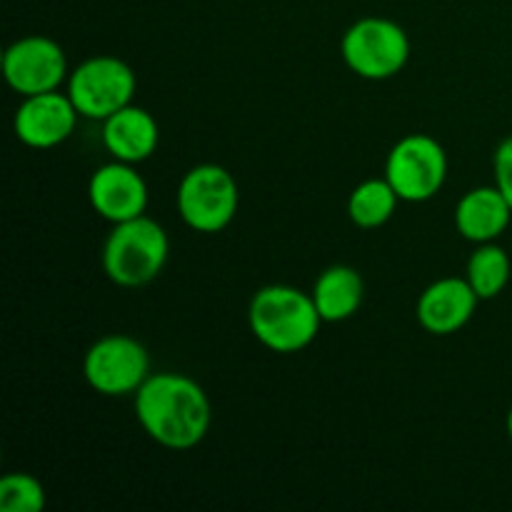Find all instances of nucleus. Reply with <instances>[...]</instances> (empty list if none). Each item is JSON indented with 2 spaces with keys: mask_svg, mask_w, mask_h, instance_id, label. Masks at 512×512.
<instances>
[{
  "mask_svg": "<svg viewBox=\"0 0 512 512\" xmlns=\"http://www.w3.org/2000/svg\"><path fill=\"white\" fill-rule=\"evenodd\" d=\"M135 415L145 433L168 450L195 448L208 435L210 400L193 378L150 375L135 393Z\"/></svg>",
  "mask_w": 512,
  "mask_h": 512,
  "instance_id": "f257e3e1",
  "label": "nucleus"
},
{
  "mask_svg": "<svg viewBox=\"0 0 512 512\" xmlns=\"http://www.w3.org/2000/svg\"><path fill=\"white\" fill-rule=\"evenodd\" d=\"M250 330L273 353H300L315 338L323 318L313 295L290 285H268L258 290L248 310Z\"/></svg>",
  "mask_w": 512,
  "mask_h": 512,
  "instance_id": "f03ea898",
  "label": "nucleus"
},
{
  "mask_svg": "<svg viewBox=\"0 0 512 512\" xmlns=\"http://www.w3.org/2000/svg\"><path fill=\"white\" fill-rule=\"evenodd\" d=\"M168 253V233L153 218L138 215L125 223H115L113 233L103 245L105 275L115 285L138 288L158 278L160 270L165 268Z\"/></svg>",
  "mask_w": 512,
  "mask_h": 512,
  "instance_id": "7ed1b4c3",
  "label": "nucleus"
},
{
  "mask_svg": "<svg viewBox=\"0 0 512 512\" xmlns=\"http://www.w3.org/2000/svg\"><path fill=\"white\" fill-rule=\"evenodd\" d=\"M343 60L355 75L388 80L408 65L410 40L398 23L388 18H363L343 35Z\"/></svg>",
  "mask_w": 512,
  "mask_h": 512,
  "instance_id": "20e7f679",
  "label": "nucleus"
},
{
  "mask_svg": "<svg viewBox=\"0 0 512 512\" xmlns=\"http://www.w3.org/2000/svg\"><path fill=\"white\" fill-rule=\"evenodd\" d=\"M238 183L225 168L195 165L178 188V210L185 225L198 233H220L238 213Z\"/></svg>",
  "mask_w": 512,
  "mask_h": 512,
  "instance_id": "39448f33",
  "label": "nucleus"
},
{
  "mask_svg": "<svg viewBox=\"0 0 512 512\" xmlns=\"http://www.w3.org/2000/svg\"><path fill=\"white\" fill-rule=\"evenodd\" d=\"M385 178L405 203L435 198L448 178V155L435 138L415 133L395 143L385 163Z\"/></svg>",
  "mask_w": 512,
  "mask_h": 512,
  "instance_id": "423d86ee",
  "label": "nucleus"
},
{
  "mask_svg": "<svg viewBox=\"0 0 512 512\" xmlns=\"http://www.w3.org/2000/svg\"><path fill=\"white\" fill-rule=\"evenodd\" d=\"M68 95L83 118L105 120L130 105L135 95V73L125 60L98 55L73 70Z\"/></svg>",
  "mask_w": 512,
  "mask_h": 512,
  "instance_id": "0eeeda50",
  "label": "nucleus"
},
{
  "mask_svg": "<svg viewBox=\"0 0 512 512\" xmlns=\"http://www.w3.org/2000/svg\"><path fill=\"white\" fill-rule=\"evenodd\" d=\"M83 373L90 388L108 398L138 393L150 378L148 350L128 335H108L88 350Z\"/></svg>",
  "mask_w": 512,
  "mask_h": 512,
  "instance_id": "6e6552de",
  "label": "nucleus"
},
{
  "mask_svg": "<svg viewBox=\"0 0 512 512\" xmlns=\"http://www.w3.org/2000/svg\"><path fill=\"white\" fill-rule=\"evenodd\" d=\"M65 73H68V63H65L63 48L43 35L15 40L3 55L5 80L23 98L58 90Z\"/></svg>",
  "mask_w": 512,
  "mask_h": 512,
  "instance_id": "1a4fd4ad",
  "label": "nucleus"
},
{
  "mask_svg": "<svg viewBox=\"0 0 512 512\" xmlns=\"http://www.w3.org/2000/svg\"><path fill=\"white\" fill-rule=\"evenodd\" d=\"M78 115L70 95H60L58 90L28 95L15 110V135L28 148H55L70 138Z\"/></svg>",
  "mask_w": 512,
  "mask_h": 512,
  "instance_id": "9d476101",
  "label": "nucleus"
},
{
  "mask_svg": "<svg viewBox=\"0 0 512 512\" xmlns=\"http://www.w3.org/2000/svg\"><path fill=\"white\" fill-rule=\"evenodd\" d=\"M88 198L95 213L110 223H125L148 208V185L130 163L115 160L93 173L88 183Z\"/></svg>",
  "mask_w": 512,
  "mask_h": 512,
  "instance_id": "9b49d317",
  "label": "nucleus"
},
{
  "mask_svg": "<svg viewBox=\"0 0 512 512\" xmlns=\"http://www.w3.org/2000/svg\"><path fill=\"white\" fill-rule=\"evenodd\" d=\"M478 300V293L468 283V278H443L420 295L418 320L433 335L458 333L473 318Z\"/></svg>",
  "mask_w": 512,
  "mask_h": 512,
  "instance_id": "f8f14e48",
  "label": "nucleus"
},
{
  "mask_svg": "<svg viewBox=\"0 0 512 512\" xmlns=\"http://www.w3.org/2000/svg\"><path fill=\"white\" fill-rule=\"evenodd\" d=\"M158 123L145 108L125 105L123 110L103 120V145L115 160L143 163L158 148Z\"/></svg>",
  "mask_w": 512,
  "mask_h": 512,
  "instance_id": "ddd939ff",
  "label": "nucleus"
},
{
  "mask_svg": "<svg viewBox=\"0 0 512 512\" xmlns=\"http://www.w3.org/2000/svg\"><path fill=\"white\" fill-rule=\"evenodd\" d=\"M510 218L512 208L498 185L470 190L455 210V225H458L460 235L478 245L493 243L495 238H500L508 230Z\"/></svg>",
  "mask_w": 512,
  "mask_h": 512,
  "instance_id": "4468645a",
  "label": "nucleus"
},
{
  "mask_svg": "<svg viewBox=\"0 0 512 512\" xmlns=\"http://www.w3.org/2000/svg\"><path fill=\"white\" fill-rule=\"evenodd\" d=\"M365 285L358 270L348 265H333L325 270L313 288V303L323 323H340L358 313Z\"/></svg>",
  "mask_w": 512,
  "mask_h": 512,
  "instance_id": "2eb2a0df",
  "label": "nucleus"
},
{
  "mask_svg": "<svg viewBox=\"0 0 512 512\" xmlns=\"http://www.w3.org/2000/svg\"><path fill=\"white\" fill-rule=\"evenodd\" d=\"M398 193L388 178H370L360 183L358 188L350 193L348 213L358 228H380L393 218L395 208H398Z\"/></svg>",
  "mask_w": 512,
  "mask_h": 512,
  "instance_id": "dca6fc26",
  "label": "nucleus"
},
{
  "mask_svg": "<svg viewBox=\"0 0 512 512\" xmlns=\"http://www.w3.org/2000/svg\"><path fill=\"white\" fill-rule=\"evenodd\" d=\"M510 258L500 245L480 243L468 260V283L480 300L498 298L510 280Z\"/></svg>",
  "mask_w": 512,
  "mask_h": 512,
  "instance_id": "f3484780",
  "label": "nucleus"
},
{
  "mask_svg": "<svg viewBox=\"0 0 512 512\" xmlns=\"http://www.w3.org/2000/svg\"><path fill=\"white\" fill-rule=\"evenodd\" d=\"M45 508V488L28 473H10L0 480V510L40 512Z\"/></svg>",
  "mask_w": 512,
  "mask_h": 512,
  "instance_id": "a211bd4d",
  "label": "nucleus"
},
{
  "mask_svg": "<svg viewBox=\"0 0 512 512\" xmlns=\"http://www.w3.org/2000/svg\"><path fill=\"white\" fill-rule=\"evenodd\" d=\"M493 168H495V185L500 188V193L508 198L510 208H512V138L503 140L495 150V160H493Z\"/></svg>",
  "mask_w": 512,
  "mask_h": 512,
  "instance_id": "6ab92c4d",
  "label": "nucleus"
},
{
  "mask_svg": "<svg viewBox=\"0 0 512 512\" xmlns=\"http://www.w3.org/2000/svg\"><path fill=\"white\" fill-rule=\"evenodd\" d=\"M508 435H510V440H512V408H510V413H508Z\"/></svg>",
  "mask_w": 512,
  "mask_h": 512,
  "instance_id": "aec40b11",
  "label": "nucleus"
}]
</instances>
